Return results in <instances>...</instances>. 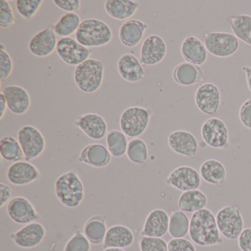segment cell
<instances>
[{"instance_id": "74e56055", "label": "cell", "mask_w": 251, "mask_h": 251, "mask_svg": "<svg viewBox=\"0 0 251 251\" xmlns=\"http://www.w3.org/2000/svg\"><path fill=\"white\" fill-rule=\"evenodd\" d=\"M43 2L42 0H17L16 8L20 17L30 20L36 15Z\"/></svg>"}, {"instance_id": "7bdbcfd3", "label": "cell", "mask_w": 251, "mask_h": 251, "mask_svg": "<svg viewBox=\"0 0 251 251\" xmlns=\"http://www.w3.org/2000/svg\"><path fill=\"white\" fill-rule=\"evenodd\" d=\"M168 251H197L195 245L184 238L172 239L168 242Z\"/></svg>"}, {"instance_id": "d590c367", "label": "cell", "mask_w": 251, "mask_h": 251, "mask_svg": "<svg viewBox=\"0 0 251 251\" xmlns=\"http://www.w3.org/2000/svg\"><path fill=\"white\" fill-rule=\"evenodd\" d=\"M190 220L181 211L172 213L170 217L168 232L173 239L183 238L189 233Z\"/></svg>"}, {"instance_id": "f546056e", "label": "cell", "mask_w": 251, "mask_h": 251, "mask_svg": "<svg viewBox=\"0 0 251 251\" xmlns=\"http://www.w3.org/2000/svg\"><path fill=\"white\" fill-rule=\"evenodd\" d=\"M208 202L206 195L200 190L186 191L180 195L178 199L179 209L187 213H195L205 208Z\"/></svg>"}, {"instance_id": "6da1fadb", "label": "cell", "mask_w": 251, "mask_h": 251, "mask_svg": "<svg viewBox=\"0 0 251 251\" xmlns=\"http://www.w3.org/2000/svg\"><path fill=\"white\" fill-rule=\"evenodd\" d=\"M189 234L192 242L199 246H214L223 243L216 217L208 208L193 213Z\"/></svg>"}, {"instance_id": "f6af8a7d", "label": "cell", "mask_w": 251, "mask_h": 251, "mask_svg": "<svg viewBox=\"0 0 251 251\" xmlns=\"http://www.w3.org/2000/svg\"><path fill=\"white\" fill-rule=\"evenodd\" d=\"M239 117L242 124L247 128L251 129V98L242 104Z\"/></svg>"}, {"instance_id": "b9f144b4", "label": "cell", "mask_w": 251, "mask_h": 251, "mask_svg": "<svg viewBox=\"0 0 251 251\" xmlns=\"http://www.w3.org/2000/svg\"><path fill=\"white\" fill-rule=\"evenodd\" d=\"M1 44L0 48V78L2 81L8 79L11 75L14 70V62L10 54L4 49Z\"/></svg>"}, {"instance_id": "c3c4849f", "label": "cell", "mask_w": 251, "mask_h": 251, "mask_svg": "<svg viewBox=\"0 0 251 251\" xmlns=\"http://www.w3.org/2000/svg\"><path fill=\"white\" fill-rule=\"evenodd\" d=\"M8 108L6 100L5 95L2 92H0V120H2L6 113V109Z\"/></svg>"}, {"instance_id": "4fadbf2b", "label": "cell", "mask_w": 251, "mask_h": 251, "mask_svg": "<svg viewBox=\"0 0 251 251\" xmlns=\"http://www.w3.org/2000/svg\"><path fill=\"white\" fill-rule=\"evenodd\" d=\"M166 54L167 45L163 38L158 35H151L142 43L139 60L142 65H156L164 59Z\"/></svg>"}, {"instance_id": "7402d4cb", "label": "cell", "mask_w": 251, "mask_h": 251, "mask_svg": "<svg viewBox=\"0 0 251 251\" xmlns=\"http://www.w3.org/2000/svg\"><path fill=\"white\" fill-rule=\"evenodd\" d=\"M169 223L170 217L164 210H152L145 220L142 235L150 237H163L168 231Z\"/></svg>"}, {"instance_id": "484cf974", "label": "cell", "mask_w": 251, "mask_h": 251, "mask_svg": "<svg viewBox=\"0 0 251 251\" xmlns=\"http://www.w3.org/2000/svg\"><path fill=\"white\" fill-rule=\"evenodd\" d=\"M104 8L111 18L124 21L136 14L140 8V4L133 0H107Z\"/></svg>"}, {"instance_id": "681fc988", "label": "cell", "mask_w": 251, "mask_h": 251, "mask_svg": "<svg viewBox=\"0 0 251 251\" xmlns=\"http://www.w3.org/2000/svg\"><path fill=\"white\" fill-rule=\"evenodd\" d=\"M242 70L246 73L247 83H248V88L251 91V67H243Z\"/></svg>"}, {"instance_id": "7dc6e473", "label": "cell", "mask_w": 251, "mask_h": 251, "mask_svg": "<svg viewBox=\"0 0 251 251\" xmlns=\"http://www.w3.org/2000/svg\"><path fill=\"white\" fill-rule=\"evenodd\" d=\"M13 196V189L5 183H0V208H2L11 201Z\"/></svg>"}, {"instance_id": "60d3db41", "label": "cell", "mask_w": 251, "mask_h": 251, "mask_svg": "<svg viewBox=\"0 0 251 251\" xmlns=\"http://www.w3.org/2000/svg\"><path fill=\"white\" fill-rule=\"evenodd\" d=\"M139 248L141 251H168V243L162 238L143 236Z\"/></svg>"}, {"instance_id": "1f68e13d", "label": "cell", "mask_w": 251, "mask_h": 251, "mask_svg": "<svg viewBox=\"0 0 251 251\" xmlns=\"http://www.w3.org/2000/svg\"><path fill=\"white\" fill-rule=\"evenodd\" d=\"M80 16L75 13H66L54 25L52 29L57 36L61 38L70 37L76 33L81 23Z\"/></svg>"}, {"instance_id": "3957f363", "label": "cell", "mask_w": 251, "mask_h": 251, "mask_svg": "<svg viewBox=\"0 0 251 251\" xmlns=\"http://www.w3.org/2000/svg\"><path fill=\"white\" fill-rule=\"evenodd\" d=\"M55 192L60 202L67 208H77L84 199V186L74 171L67 172L57 178Z\"/></svg>"}, {"instance_id": "8d00e7d4", "label": "cell", "mask_w": 251, "mask_h": 251, "mask_svg": "<svg viewBox=\"0 0 251 251\" xmlns=\"http://www.w3.org/2000/svg\"><path fill=\"white\" fill-rule=\"evenodd\" d=\"M126 155L133 164H143L148 158V148L143 139L134 138L128 142Z\"/></svg>"}, {"instance_id": "d4e9b609", "label": "cell", "mask_w": 251, "mask_h": 251, "mask_svg": "<svg viewBox=\"0 0 251 251\" xmlns=\"http://www.w3.org/2000/svg\"><path fill=\"white\" fill-rule=\"evenodd\" d=\"M208 51L204 44L195 36H189L183 40L180 47L183 58L194 65H202L206 61Z\"/></svg>"}, {"instance_id": "ee69618b", "label": "cell", "mask_w": 251, "mask_h": 251, "mask_svg": "<svg viewBox=\"0 0 251 251\" xmlns=\"http://www.w3.org/2000/svg\"><path fill=\"white\" fill-rule=\"evenodd\" d=\"M53 3L62 11L67 13L77 14L80 9V0H54Z\"/></svg>"}, {"instance_id": "7c38bea8", "label": "cell", "mask_w": 251, "mask_h": 251, "mask_svg": "<svg viewBox=\"0 0 251 251\" xmlns=\"http://www.w3.org/2000/svg\"><path fill=\"white\" fill-rule=\"evenodd\" d=\"M7 213L12 221L20 225L29 224L40 218L31 202L22 196L15 197L8 202Z\"/></svg>"}, {"instance_id": "2e32d148", "label": "cell", "mask_w": 251, "mask_h": 251, "mask_svg": "<svg viewBox=\"0 0 251 251\" xmlns=\"http://www.w3.org/2000/svg\"><path fill=\"white\" fill-rule=\"evenodd\" d=\"M168 145L176 153L191 158L196 156L199 150L196 138L186 130L172 132L168 136Z\"/></svg>"}, {"instance_id": "d6a6232c", "label": "cell", "mask_w": 251, "mask_h": 251, "mask_svg": "<svg viewBox=\"0 0 251 251\" xmlns=\"http://www.w3.org/2000/svg\"><path fill=\"white\" fill-rule=\"evenodd\" d=\"M0 152L2 159L16 163L24 159L25 155L18 139L11 136H5L0 140Z\"/></svg>"}, {"instance_id": "e0dca14e", "label": "cell", "mask_w": 251, "mask_h": 251, "mask_svg": "<svg viewBox=\"0 0 251 251\" xmlns=\"http://www.w3.org/2000/svg\"><path fill=\"white\" fill-rule=\"evenodd\" d=\"M8 110L15 115H24L30 110L31 98L25 88L17 85L7 86L2 89Z\"/></svg>"}, {"instance_id": "836d02e7", "label": "cell", "mask_w": 251, "mask_h": 251, "mask_svg": "<svg viewBox=\"0 0 251 251\" xmlns=\"http://www.w3.org/2000/svg\"><path fill=\"white\" fill-rule=\"evenodd\" d=\"M229 24L233 35L239 40L251 46V17L239 14L230 17Z\"/></svg>"}, {"instance_id": "5bb4252c", "label": "cell", "mask_w": 251, "mask_h": 251, "mask_svg": "<svg viewBox=\"0 0 251 251\" xmlns=\"http://www.w3.org/2000/svg\"><path fill=\"white\" fill-rule=\"evenodd\" d=\"M195 100L197 107L201 112L206 115H214L220 107V90L213 83H204L197 89Z\"/></svg>"}, {"instance_id": "ba28073f", "label": "cell", "mask_w": 251, "mask_h": 251, "mask_svg": "<svg viewBox=\"0 0 251 251\" xmlns=\"http://www.w3.org/2000/svg\"><path fill=\"white\" fill-rule=\"evenodd\" d=\"M17 137L26 161H31L39 158L46 148L45 136L34 126L30 125L23 126L19 130Z\"/></svg>"}, {"instance_id": "ab89813d", "label": "cell", "mask_w": 251, "mask_h": 251, "mask_svg": "<svg viewBox=\"0 0 251 251\" xmlns=\"http://www.w3.org/2000/svg\"><path fill=\"white\" fill-rule=\"evenodd\" d=\"M91 244L84 233H76L66 244L64 251H90Z\"/></svg>"}, {"instance_id": "f907efd6", "label": "cell", "mask_w": 251, "mask_h": 251, "mask_svg": "<svg viewBox=\"0 0 251 251\" xmlns=\"http://www.w3.org/2000/svg\"><path fill=\"white\" fill-rule=\"evenodd\" d=\"M103 251H124V250L122 249V248H106V249L104 250Z\"/></svg>"}, {"instance_id": "8992f818", "label": "cell", "mask_w": 251, "mask_h": 251, "mask_svg": "<svg viewBox=\"0 0 251 251\" xmlns=\"http://www.w3.org/2000/svg\"><path fill=\"white\" fill-rule=\"evenodd\" d=\"M216 222L220 234L229 240L238 239L243 230V218L239 207L235 205H227L219 210Z\"/></svg>"}, {"instance_id": "5b68a950", "label": "cell", "mask_w": 251, "mask_h": 251, "mask_svg": "<svg viewBox=\"0 0 251 251\" xmlns=\"http://www.w3.org/2000/svg\"><path fill=\"white\" fill-rule=\"evenodd\" d=\"M151 112L148 108L132 106L123 111L120 119V127L126 136L138 138L146 131Z\"/></svg>"}, {"instance_id": "bcb514c9", "label": "cell", "mask_w": 251, "mask_h": 251, "mask_svg": "<svg viewBox=\"0 0 251 251\" xmlns=\"http://www.w3.org/2000/svg\"><path fill=\"white\" fill-rule=\"evenodd\" d=\"M238 245L242 251H251V227L243 229L238 238Z\"/></svg>"}, {"instance_id": "277c9868", "label": "cell", "mask_w": 251, "mask_h": 251, "mask_svg": "<svg viewBox=\"0 0 251 251\" xmlns=\"http://www.w3.org/2000/svg\"><path fill=\"white\" fill-rule=\"evenodd\" d=\"M105 65L100 60L89 58L76 67L74 80L77 88L84 93L98 92L102 86Z\"/></svg>"}, {"instance_id": "4316f807", "label": "cell", "mask_w": 251, "mask_h": 251, "mask_svg": "<svg viewBox=\"0 0 251 251\" xmlns=\"http://www.w3.org/2000/svg\"><path fill=\"white\" fill-rule=\"evenodd\" d=\"M134 241L133 232L123 225H115L107 230L103 241V248H128Z\"/></svg>"}, {"instance_id": "44dd1931", "label": "cell", "mask_w": 251, "mask_h": 251, "mask_svg": "<svg viewBox=\"0 0 251 251\" xmlns=\"http://www.w3.org/2000/svg\"><path fill=\"white\" fill-rule=\"evenodd\" d=\"M117 70L122 78L129 83H137L145 77L140 60L132 53H126L119 58Z\"/></svg>"}, {"instance_id": "9c48e42d", "label": "cell", "mask_w": 251, "mask_h": 251, "mask_svg": "<svg viewBox=\"0 0 251 251\" xmlns=\"http://www.w3.org/2000/svg\"><path fill=\"white\" fill-rule=\"evenodd\" d=\"M57 55L65 64L77 67L89 59L92 50L73 37L61 38L56 48Z\"/></svg>"}, {"instance_id": "7a4b0ae2", "label": "cell", "mask_w": 251, "mask_h": 251, "mask_svg": "<svg viewBox=\"0 0 251 251\" xmlns=\"http://www.w3.org/2000/svg\"><path fill=\"white\" fill-rule=\"evenodd\" d=\"M113 32L108 24L98 19L83 20L75 33V39L86 48H100L111 43Z\"/></svg>"}, {"instance_id": "52a82bcc", "label": "cell", "mask_w": 251, "mask_h": 251, "mask_svg": "<svg viewBox=\"0 0 251 251\" xmlns=\"http://www.w3.org/2000/svg\"><path fill=\"white\" fill-rule=\"evenodd\" d=\"M203 42L207 51L218 58L234 55L239 46V40L234 35L225 32L205 33Z\"/></svg>"}, {"instance_id": "9a60e30c", "label": "cell", "mask_w": 251, "mask_h": 251, "mask_svg": "<svg viewBox=\"0 0 251 251\" xmlns=\"http://www.w3.org/2000/svg\"><path fill=\"white\" fill-rule=\"evenodd\" d=\"M57 36L52 27L36 33L29 42V50L38 58H46L56 51Z\"/></svg>"}, {"instance_id": "603a6c76", "label": "cell", "mask_w": 251, "mask_h": 251, "mask_svg": "<svg viewBox=\"0 0 251 251\" xmlns=\"http://www.w3.org/2000/svg\"><path fill=\"white\" fill-rule=\"evenodd\" d=\"M111 155L108 148L99 143L86 145L78 157L79 162L85 163L91 167L102 168L111 162Z\"/></svg>"}, {"instance_id": "e575fe53", "label": "cell", "mask_w": 251, "mask_h": 251, "mask_svg": "<svg viewBox=\"0 0 251 251\" xmlns=\"http://www.w3.org/2000/svg\"><path fill=\"white\" fill-rule=\"evenodd\" d=\"M107 148L111 155L114 158H121L127 152V136L123 131L111 130L106 135Z\"/></svg>"}, {"instance_id": "30bf717a", "label": "cell", "mask_w": 251, "mask_h": 251, "mask_svg": "<svg viewBox=\"0 0 251 251\" xmlns=\"http://www.w3.org/2000/svg\"><path fill=\"white\" fill-rule=\"evenodd\" d=\"M169 186L184 192L199 189L201 177L198 171L189 166H180L175 169L166 179Z\"/></svg>"}, {"instance_id": "ffe728a7", "label": "cell", "mask_w": 251, "mask_h": 251, "mask_svg": "<svg viewBox=\"0 0 251 251\" xmlns=\"http://www.w3.org/2000/svg\"><path fill=\"white\" fill-rule=\"evenodd\" d=\"M40 173L36 166L27 161H20L10 166L7 171L8 181L15 186H25L36 181Z\"/></svg>"}, {"instance_id": "8fae6325", "label": "cell", "mask_w": 251, "mask_h": 251, "mask_svg": "<svg viewBox=\"0 0 251 251\" xmlns=\"http://www.w3.org/2000/svg\"><path fill=\"white\" fill-rule=\"evenodd\" d=\"M202 140L208 146L215 149H222L228 144V132L223 120L217 117L207 120L201 128Z\"/></svg>"}, {"instance_id": "f35d334b", "label": "cell", "mask_w": 251, "mask_h": 251, "mask_svg": "<svg viewBox=\"0 0 251 251\" xmlns=\"http://www.w3.org/2000/svg\"><path fill=\"white\" fill-rule=\"evenodd\" d=\"M16 25V19L11 4L7 0L0 1V27L13 28Z\"/></svg>"}, {"instance_id": "cb8c5ba5", "label": "cell", "mask_w": 251, "mask_h": 251, "mask_svg": "<svg viewBox=\"0 0 251 251\" xmlns=\"http://www.w3.org/2000/svg\"><path fill=\"white\" fill-rule=\"evenodd\" d=\"M148 27V25L140 20H127L122 25L119 31L120 42L127 48L137 46L142 41Z\"/></svg>"}, {"instance_id": "83f0119b", "label": "cell", "mask_w": 251, "mask_h": 251, "mask_svg": "<svg viewBox=\"0 0 251 251\" xmlns=\"http://www.w3.org/2000/svg\"><path fill=\"white\" fill-rule=\"evenodd\" d=\"M173 79L180 86H189L205 80L203 71L200 66L183 62L173 70Z\"/></svg>"}, {"instance_id": "ac0fdd59", "label": "cell", "mask_w": 251, "mask_h": 251, "mask_svg": "<svg viewBox=\"0 0 251 251\" xmlns=\"http://www.w3.org/2000/svg\"><path fill=\"white\" fill-rule=\"evenodd\" d=\"M46 235L43 225L39 223H29L11 235V239L20 248H33L42 243Z\"/></svg>"}, {"instance_id": "f1b7e54d", "label": "cell", "mask_w": 251, "mask_h": 251, "mask_svg": "<svg viewBox=\"0 0 251 251\" xmlns=\"http://www.w3.org/2000/svg\"><path fill=\"white\" fill-rule=\"evenodd\" d=\"M226 173V167L218 160H206L200 167V175L204 181L219 187L224 184Z\"/></svg>"}, {"instance_id": "4dcf8cb0", "label": "cell", "mask_w": 251, "mask_h": 251, "mask_svg": "<svg viewBox=\"0 0 251 251\" xmlns=\"http://www.w3.org/2000/svg\"><path fill=\"white\" fill-rule=\"evenodd\" d=\"M83 232L91 243L98 245L103 242L107 232L105 216L91 217L85 224Z\"/></svg>"}, {"instance_id": "d6986e66", "label": "cell", "mask_w": 251, "mask_h": 251, "mask_svg": "<svg viewBox=\"0 0 251 251\" xmlns=\"http://www.w3.org/2000/svg\"><path fill=\"white\" fill-rule=\"evenodd\" d=\"M75 126L86 136L93 140H101L108 133V126L105 119L95 113L80 116L76 120Z\"/></svg>"}]
</instances>
